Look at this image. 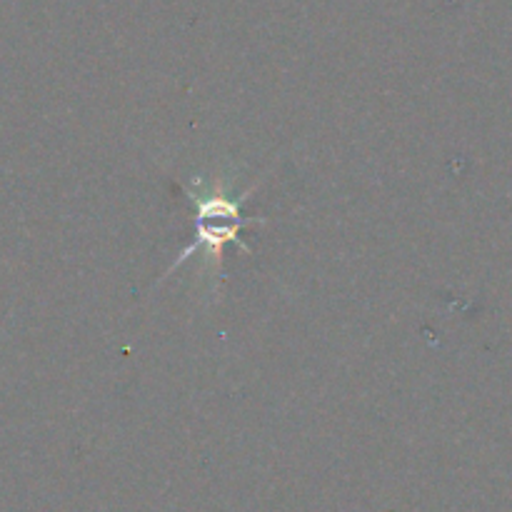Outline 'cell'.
<instances>
[{"mask_svg":"<svg viewBox=\"0 0 512 512\" xmlns=\"http://www.w3.org/2000/svg\"><path fill=\"white\" fill-rule=\"evenodd\" d=\"M190 203H193V220H195V235L193 243L183 250L180 258H175L173 268H180L185 260L193 258L195 253H203L205 268L210 270V275H215L223 263V250L228 243L240 245L243 250H248V245L240 243L238 233L248 225L263 223V220L243 218L240 208H243L248 193L238 195L235 198L228 188H223L220 183H203L198 180V190L188 193Z\"/></svg>","mask_w":512,"mask_h":512,"instance_id":"obj_1","label":"cell"}]
</instances>
